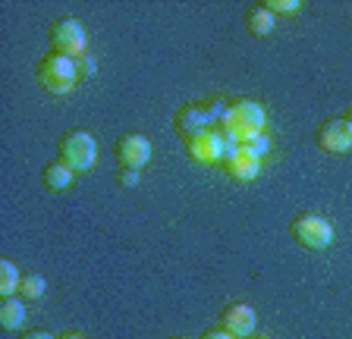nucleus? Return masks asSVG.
Here are the masks:
<instances>
[{"mask_svg":"<svg viewBox=\"0 0 352 339\" xmlns=\"http://www.w3.org/2000/svg\"><path fill=\"white\" fill-rule=\"evenodd\" d=\"M264 123H267V113H264L261 104L252 101V97H233L227 104L223 117H220V132L227 141L245 145L258 132H264Z\"/></svg>","mask_w":352,"mask_h":339,"instance_id":"1","label":"nucleus"},{"mask_svg":"<svg viewBox=\"0 0 352 339\" xmlns=\"http://www.w3.org/2000/svg\"><path fill=\"white\" fill-rule=\"evenodd\" d=\"M35 79H38V85H41L44 91H51V95H69V91L76 89V82H79V69H76L73 57L47 51L38 60Z\"/></svg>","mask_w":352,"mask_h":339,"instance_id":"2","label":"nucleus"},{"mask_svg":"<svg viewBox=\"0 0 352 339\" xmlns=\"http://www.w3.org/2000/svg\"><path fill=\"white\" fill-rule=\"evenodd\" d=\"M57 161H63L73 173H85L98 161V141L85 129H69L57 139Z\"/></svg>","mask_w":352,"mask_h":339,"instance_id":"3","label":"nucleus"},{"mask_svg":"<svg viewBox=\"0 0 352 339\" xmlns=\"http://www.w3.org/2000/svg\"><path fill=\"white\" fill-rule=\"evenodd\" d=\"M289 236H293L296 245L308 251H321L333 242V226H330L327 217L315 214V211H302V214L293 217L289 223Z\"/></svg>","mask_w":352,"mask_h":339,"instance_id":"4","label":"nucleus"},{"mask_svg":"<svg viewBox=\"0 0 352 339\" xmlns=\"http://www.w3.org/2000/svg\"><path fill=\"white\" fill-rule=\"evenodd\" d=\"M47 45H51L54 54L79 60L88 45L85 25H82L79 19H73V16H60V19H54V23L47 25Z\"/></svg>","mask_w":352,"mask_h":339,"instance_id":"5","label":"nucleus"},{"mask_svg":"<svg viewBox=\"0 0 352 339\" xmlns=\"http://www.w3.org/2000/svg\"><path fill=\"white\" fill-rule=\"evenodd\" d=\"M223 110H227V104L220 101H208V104H183L179 110L173 113V129L179 139H189V135L201 132V129H211V123L220 117H223Z\"/></svg>","mask_w":352,"mask_h":339,"instance_id":"6","label":"nucleus"},{"mask_svg":"<svg viewBox=\"0 0 352 339\" xmlns=\"http://www.w3.org/2000/svg\"><path fill=\"white\" fill-rule=\"evenodd\" d=\"M183 145H186V151H189L192 161H198V163H223V145H227V139H223V132H220L217 126L189 135Z\"/></svg>","mask_w":352,"mask_h":339,"instance_id":"7","label":"nucleus"},{"mask_svg":"<svg viewBox=\"0 0 352 339\" xmlns=\"http://www.w3.org/2000/svg\"><path fill=\"white\" fill-rule=\"evenodd\" d=\"M315 141L324 154H346L352 148V132H349V126H346L343 117H330V119H321V123H318Z\"/></svg>","mask_w":352,"mask_h":339,"instance_id":"8","label":"nucleus"},{"mask_svg":"<svg viewBox=\"0 0 352 339\" xmlns=\"http://www.w3.org/2000/svg\"><path fill=\"white\" fill-rule=\"evenodd\" d=\"M113 157H117L120 167L142 170L148 161H151V141H148L142 132H126L113 141Z\"/></svg>","mask_w":352,"mask_h":339,"instance_id":"9","label":"nucleus"},{"mask_svg":"<svg viewBox=\"0 0 352 339\" xmlns=\"http://www.w3.org/2000/svg\"><path fill=\"white\" fill-rule=\"evenodd\" d=\"M255 324H258V314L245 302H230L227 308L220 311V327L227 333H233L236 339H249L255 333Z\"/></svg>","mask_w":352,"mask_h":339,"instance_id":"10","label":"nucleus"},{"mask_svg":"<svg viewBox=\"0 0 352 339\" xmlns=\"http://www.w3.org/2000/svg\"><path fill=\"white\" fill-rule=\"evenodd\" d=\"M274 19H277V16L267 10V3H252V7L245 10V29H249V35H255V38L271 35Z\"/></svg>","mask_w":352,"mask_h":339,"instance_id":"11","label":"nucleus"},{"mask_svg":"<svg viewBox=\"0 0 352 339\" xmlns=\"http://www.w3.org/2000/svg\"><path fill=\"white\" fill-rule=\"evenodd\" d=\"M41 183H44V189H47V192H63V189H69V183H73V170L66 167L63 161L44 163Z\"/></svg>","mask_w":352,"mask_h":339,"instance_id":"12","label":"nucleus"},{"mask_svg":"<svg viewBox=\"0 0 352 339\" xmlns=\"http://www.w3.org/2000/svg\"><path fill=\"white\" fill-rule=\"evenodd\" d=\"M22 324H25V299H16V295L0 299V327L3 330H19Z\"/></svg>","mask_w":352,"mask_h":339,"instance_id":"13","label":"nucleus"},{"mask_svg":"<svg viewBox=\"0 0 352 339\" xmlns=\"http://www.w3.org/2000/svg\"><path fill=\"white\" fill-rule=\"evenodd\" d=\"M223 167H227V173L233 179H239V183H249V179H255L258 173H261V161L252 154H239L236 161L223 163Z\"/></svg>","mask_w":352,"mask_h":339,"instance_id":"14","label":"nucleus"},{"mask_svg":"<svg viewBox=\"0 0 352 339\" xmlns=\"http://www.w3.org/2000/svg\"><path fill=\"white\" fill-rule=\"evenodd\" d=\"M19 283H22L19 267H16L10 258H0V299L19 292Z\"/></svg>","mask_w":352,"mask_h":339,"instance_id":"15","label":"nucleus"},{"mask_svg":"<svg viewBox=\"0 0 352 339\" xmlns=\"http://www.w3.org/2000/svg\"><path fill=\"white\" fill-rule=\"evenodd\" d=\"M47 292V280H44L41 273L29 270L22 273V283H19V299H25V302H38L41 295Z\"/></svg>","mask_w":352,"mask_h":339,"instance_id":"16","label":"nucleus"},{"mask_svg":"<svg viewBox=\"0 0 352 339\" xmlns=\"http://www.w3.org/2000/svg\"><path fill=\"white\" fill-rule=\"evenodd\" d=\"M267 151H271V135L267 132H258L255 139H249L242 145V154H252V157H258V161H261Z\"/></svg>","mask_w":352,"mask_h":339,"instance_id":"17","label":"nucleus"},{"mask_svg":"<svg viewBox=\"0 0 352 339\" xmlns=\"http://www.w3.org/2000/svg\"><path fill=\"white\" fill-rule=\"evenodd\" d=\"M267 10H271L274 16H296L302 10V3L299 0H267Z\"/></svg>","mask_w":352,"mask_h":339,"instance_id":"18","label":"nucleus"},{"mask_svg":"<svg viewBox=\"0 0 352 339\" xmlns=\"http://www.w3.org/2000/svg\"><path fill=\"white\" fill-rule=\"evenodd\" d=\"M76 69H79V82L82 79H91V75H95V57H91V54H82L79 60H76Z\"/></svg>","mask_w":352,"mask_h":339,"instance_id":"19","label":"nucleus"},{"mask_svg":"<svg viewBox=\"0 0 352 339\" xmlns=\"http://www.w3.org/2000/svg\"><path fill=\"white\" fill-rule=\"evenodd\" d=\"M117 183L123 185V189H135V185H139V170L120 167V173H117Z\"/></svg>","mask_w":352,"mask_h":339,"instance_id":"20","label":"nucleus"},{"mask_svg":"<svg viewBox=\"0 0 352 339\" xmlns=\"http://www.w3.org/2000/svg\"><path fill=\"white\" fill-rule=\"evenodd\" d=\"M198 339H236V336H233V333H227L223 327H208V330L201 333Z\"/></svg>","mask_w":352,"mask_h":339,"instance_id":"21","label":"nucleus"},{"mask_svg":"<svg viewBox=\"0 0 352 339\" xmlns=\"http://www.w3.org/2000/svg\"><path fill=\"white\" fill-rule=\"evenodd\" d=\"M19 339H57V336H54V333H47V330H25Z\"/></svg>","mask_w":352,"mask_h":339,"instance_id":"22","label":"nucleus"},{"mask_svg":"<svg viewBox=\"0 0 352 339\" xmlns=\"http://www.w3.org/2000/svg\"><path fill=\"white\" fill-rule=\"evenodd\" d=\"M57 339H85V336H82V333H76V330H66V333H60Z\"/></svg>","mask_w":352,"mask_h":339,"instance_id":"23","label":"nucleus"},{"mask_svg":"<svg viewBox=\"0 0 352 339\" xmlns=\"http://www.w3.org/2000/svg\"><path fill=\"white\" fill-rule=\"evenodd\" d=\"M343 119H346V126H349V132H352V107L343 113Z\"/></svg>","mask_w":352,"mask_h":339,"instance_id":"24","label":"nucleus"},{"mask_svg":"<svg viewBox=\"0 0 352 339\" xmlns=\"http://www.w3.org/2000/svg\"><path fill=\"white\" fill-rule=\"evenodd\" d=\"M170 339H183V336H170Z\"/></svg>","mask_w":352,"mask_h":339,"instance_id":"25","label":"nucleus"},{"mask_svg":"<svg viewBox=\"0 0 352 339\" xmlns=\"http://www.w3.org/2000/svg\"><path fill=\"white\" fill-rule=\"evenodd\" d=\"M249 339H252V336H249ZM255 339H258V336H255Z\"/></svg>","mask_w":352,"mask_h":339,"instance_id":"26","label":"nucleus"}]
</instances>
